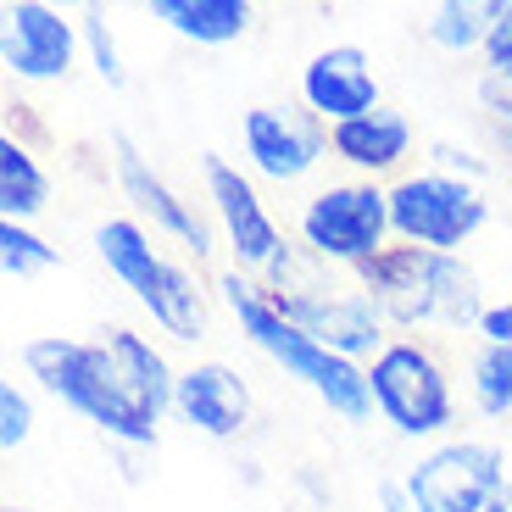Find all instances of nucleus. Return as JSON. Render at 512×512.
<instances>
[{"instance_id":"nucleus-1","label":"nucleus","mask_w":512,"mask_h":512,"mask_svg":"<svg viewBox=\"0 0 512 512\" xmlns=\"http://www.w3.org/2000/svg\"><path fill=\"white\" fill-rule=\"evenodd\" d=\"M23 368L62 407H73L123 446H156V423L179 390V373L134 329H106V340L39 334L23 346Z\"/></svg>"},{"instance_id":"nucleus-2","label":"nucleus","mask_w":512,"mask_h":512,"mask_svg":"<svg viewBox=\"0 0 512 512\" xmlns=\"http://www.w3.org/2000/svg\"><path fill=\"white\" fill-rule=\"evenodd\" d=\"M223 301H229V312L240 318L245 340H251L256 351H268V357L279 362L290 379L307 384V390L334 412V418L362 423V418H373V412H379V407H373L368 368H362V362H351V357H340V351H329V346H318L307 329H295V323L273 307V295L262 290V284H251L245 273H223Z\"/></svg>"},{"instance_id":"nucleus-3","label":"nucleus","mask_w":512,"mask_h":512,"mask_svg":"<svg viewBox=\"0 0 512 512\" xmlns=\"http://www.w3.org/2000/svg\"><path fill=\"white\" fill-rule=\"evenodd\" d=\"M357 284L384 323L401 329H468L479 323V279L457 262V251L429 245H384L357 262Z\"/></svg>"},{"instance_id":"nucleus-4","label":"nucleus","mask_w":512,"mask_h":512,"mask_svg":"<svg viewBox=\"0 0 512 512\" xmlns=\"http://www.w3.org/2000/svg\"><path fill=\"white\" fill-rule=\"evenodd\" d=\"M95 251L123 279V290H134V301L151 312V323L162 334H173V340H201L206 334V301L195 290V279L179 262H167L134 218L101 223L95 229Z\"/></svg>"},{"instance_id":"nucleus-5","label":"nucleus","mask_w":512,"mask_h":512,"mask_svg":"<svg viewBox=\"0 0 512 512\" xmlns=\"http://www.w3.org/2000/svg\"><path fill=\"white\" fill-rule=\"evenodd\" d=\"M368 384H373L379 418L407 440L446 435L451 418H457L446 368H440L435 351H423L418 340H390V346L368 362Z\"/></svg>"},{"instance_id":"nucleus-6","label":"nucleus","mask_w":512,"mask_h":512,"mask_svg":"<svg viewBox=\"0 0 512 512\" xmlns=\"http://www.w3.org/2000/svg\"><path fill=\"white\" fill-rule=\"evenodd\" d=\"M490 218V201L474 179L457 173H412L390 190V234L429 251H457L468 245Z\"/></svg>"},{"instance_id":"nucleus-7","label":"nucleus","mask_w":512,"mask_h":512,"mask_svg":"<svg viewBox=\"0 0 512 512\" xmlns=\"http://www.w3.org/2000/svg\"><path fill=\"white\" fill-rule=\"evenodd\" d=\"M390 234V190L379 184H329L301 206V245L318 262H368Z\"/></svg>"},{"instance_id":"nucleus-8","label":"nucleus","mask_w":512,"mask_h":512,"mask_svg":"<svg viewBox=\"0 0 512 512\" xmlns=\"http://www.w3.org/2000/svg\"><path fill=\"white\" fill-rule=\"evenodd\" d=\"M412 512H485L507 490V457L490 440H446L407 474Z\"/></svg>"},{"instance_id":"nucleus-9","label":"nucleus","mask_w":512,"mask_h":512,"mask_svg":"<svg viewBox=\"0 0 512 512\" xmlns=\"http://www.w3.org/2000/svg\"><path fill=\"white\" fill-rule=\"evenodd\" d=\"M78 45H84V28L67 23L62 6H51V0H6V17H0V62H6V73L28 78V84H56V78L73 73Z\"/></svg>"},{"instance_id":"nucleus-10","label":"nucleus","mask_w":512,"mask_h":512,"mask_svg":"<svg viewBox=\"0 0 512 512\" xmlns=\"http://www.w3.org/2000/svg\"><path fill=\"white\" fill-rule=\"evenodd\" d=\"M268 295L295 329H307L318 346L340 351V357L362 362L384 351V318L362 290L334 295L329 284H307V290H268Z\"/></svg>"},{"instance_id":"nucleus-11","label":"nucleus","mask_w":512,"mask_h":512,"mask_svg":"<svg viewBox=\"0 0 512 512\" xmlns=\"http://www.w3.org/2000/svg\"><path fill=\"white\" fill-rule=\"evenodd\" d=\"M206 195H212V206H218V223H223V234H229V245H234L240 273H268L273 262L290 251L284 234H279V223L268 218V206H262V195H256L251 173H240V167L223 162V156H206Z\"/></svg>"},{"instance_id":"nucleus-12","label":"nucleus","mask_w":512,"mask_h":512,"mask_svg":"<svg viewBox=\"0 0 512 512\" xmlns=\"http://www.w3.org/2000/svg\"><path fill=\"white\" fill-rule=\"evenodd\" d=\"M240 140H245V162L273 184H295L307 179L312 167L329 151V128L312 112H279V106H251L240 117Z\"/></svg>"},{"instance_id":"nucleus-13","label":"nucleus","mask_w":512,"mask_h":512,"mask_svg":"<svg viewBox=\"0 0 512 512\" xmlns=\"http://www.w3.org/2000/svg\"><path fill=\"white\" fill-rule=\"evenodd\" d=\"M112 162H117V184H123V195L140 206L156 229L173 234V240H179L184 251H195V256L212 251V229H206V218L195 212V201H184V195L173 190V184H167L140 151H134L128 134H112Z\"/></svg>"},{"instance_id":"nucleus-14","label":"nucleus","mask_w":512,"mask_h":512,"mask_svg":"<svg viewBox=\"0 0 512 512\" xmlns=\"http://www.w3.org/2000/svg\"><path fill=\"white\" fill-rule=\"evenodd\" d=\"M301 101L323 123H346L379 106V78L362 45H329L301 67Z\"/></svg>"},{"instance_id":"nucleus-15","label":"nucleus","mask_w":512,"mask_h":512,"mask_svg":"<svg viewBox=\"0 0 512 512\" xmlns=\"http://www.w3.org/2000/svg\"><path fill=\"white\" fill-rule=\"evenodd\" d=\"M173 407L184 423H195L201 435L212 440H234L251 423V390L234 368L223 362H195L179 373V390H173Z\"/></svg>"},{"instance_id":"nucleus-16","label":"nucleus","mask_w":512,"mask_h":512,"mask_svg":"<svg viewBox=\"0 0 512 512\" xmlns=\"http://www.w3.org/2000/svg\"><path fill=\"white\" fill-rule=\"evenodd\" d=\"M329 151L340 162H351L357 173H390L412 151V123L401 112H390V106H373L362 117L329 123Z\"/></svg>"},{"instance_id":"nucleus-17","label":"nucleus","mask_w":512,"mask_h":512,"mask_svg":"<svg viewBox=\"0 0 512 512\" xmlns=\"http://www.w3.org/2000/svg\"><path fill=\"white\" fill-rule=\"evenodd\" d=\"M167 34L190 45H234L251 28V0H145Z\"/></svg>"},{"instance_id":"nucleus-18","label":"nucleus","mask_w":512,"mask_h":512,"mask_svg":"<svg viewBox=\"0 0 512 512\" xmlns=\"http://www.w3.org/2000/svg\"><path fill=\"white\" fill-rule=\"evenodd\" d=\"M507 0H440L429 12V39L451 56H468V51H485V39L496 34Z\"/></svg>"},{"instance_id":"nucleus-19","label":"nucleus","mask_w":512,"mask_h":512,"mask_svg":"<svg viewBox=\"0 0 512 512\" xmlns=\"http://www.w3.org/2000/svg\"><path fill=\"white\" fill-rule=\"evenodd\" d=\"M45 201H51V179L39 173L34 151L17 145V134H6L0 140V212L28 223L34 212H45Z\"/></svg>"},{"instance_id":"nucleus-20","label":"nucleus","mask_w":512,"mask_h":512,"mask_svg":"<svg viewBox=\"0 0 512 512\" xmlns=\"http://www.w3.org/2000/svg\"><path fill=\"white\" fill-rule=\"evenodd\" d=\"M468 384H474V407L485 418H507L512 412V346H479L468 362Z\"/></svg>"},{"instance_id":"nucleus-21","label":"nucleus","mask_w":512,"mask_h":512,"mask_svg":"<svg viewBox=\"0 0 512 512\" xmlns=\"http://www.w3.org/2000/svg\"><path fill=\"white\" fill-rule=\"evenodd\" d=\"M485 84H479V95H485L490 112H507L512 117V0H507V12H501L496 34L485 39Z\"/></svg>"},{"instance_id":"nucleus-22","label":"nucleus","mask_w":512,"mask_h":512,"mask_svg":"<svg viewBox=\"0 0 512 512\" xmlns=\"http://www.w3.org/2000/svg\"><path fill=\"white\" fill-rule=\"evenodd\" d=\"M51 262H56V245H45L28 223L0 218V268H6V279H34Z\"/></svg>"},{"instance_id":"nucleus-23","label":"nucleus","mask_w":512,"mask_h":512,"mask_svg":"<svg viewBox=\"0 0 512 512\" xmlns=\"http://www.w3.org/2000/svg\"><path fill=\"white\" fill-rule=\"evenodd\" d=\"M84 51H90V62H95V73L112 84V90H123V56H117V39H112V28H106V17L101 12H90L84 17Z\"/></svg>"},{"instance_id":"nucleus-24","label":"nucleus","mask_w":512,"mask_h":512,"mask_svg":"<svg viewBox=\"0 0 512 512\" xmlns=\"http://www.w3.org/2000/svg\"><path fill=\"white\" fill-rule=\"evenodd\" d=\"M28 435H34V401L17 390V379H6L0 384V446L17 451Z\"/></svg>"},{"instance_id":"nucleus-25","label":"nucleus","mask_w":512,"mask_h":512,"mask_svg":"<svg viewBox=\"0 0 512 512\" xmlns=\"http://www.w3.org/2000/svg\"><path fill=\"white\" fill-rule=\"evenodd\" d=\"M474 329L485 334L490 346H512V301H496V307H485Z\"/></svg>"},{"instance_id":"nucleus-26","label":"nucleus","mask_w":512,"mask_h":512,"mask_svg":"<svg viewBox=\"0 0 512 512\" xmlns=\"http://www.w3.org/2000/svg\"><path fill=\"white\" fill-rule=\"evenodd\" d=\"M435 162H440V173H457V179H479L485 173V162L474 151H457V145H435Z\"/></svg>"},{"instance_id":"nucleus-27","label":"nucleus","mask_w":512,"mask_h":512,"mask_svg":"<svg viewBox=\"0 0 512 512\" xmlns=\"http://www.w3.org/2000/svg\"><path fill=\"white\" fill-rule=\"evenodd\" d=\"M379 507H384V512H412L407 479H379Z\"/></svg>"},{"instance_id":"nucleus-28","label":"nucleus","mask_w":512,"mask_h":512,"mask_svg":"<svg viewBox=\"0 0 512 512\" xmlns=\"http://www.w3.org/2000/svg\"><path fill=\"white\" fill-rule=\"evenodd\" d=\"M51 6H62V12H73V6H84V12H101V0H51Z\"/></svg>"},{"instance_id":"nucleus-29","label":"nucleus","mask_w":512,"mask_h":512,"mask_svg":"<svg viewBox=\"0 0 512 512\" xmlns=\"http://www.w3.org/2000/svg\"><path fill=\"white\" fill-rule=\"evenodd\" d=\"M485 512H512V485H507V490H501V496H496V501H490V507H485Z\"/></svg>"},{"instance_id":"nucleus-30","label":"nucleus","mask_w":512,"mask_h":512,"mask_svg":"<svg viewBox=\"0 0 512 512\" xmlns=\"http://www.w3.org/2000/svg\"><path fill=\"white\" fill-rule=\"evenodd\" d=\"M501 134H507V151H512V117H507V128H501Z\"/></svg>"},{"instance_id":"nucleus-31","label":"nucleus","mask_w":512,"mask_h":512,"mask_svg":"<svg viewBox=\"0 0 512 512\" xmlns=\"http://www.w3.org/2000/svg\"><path fill=\"white\" fill-rule=\"evenodd\" d=\"M0 512H23V507H0Z\"/></svg>"}]
</instances>
